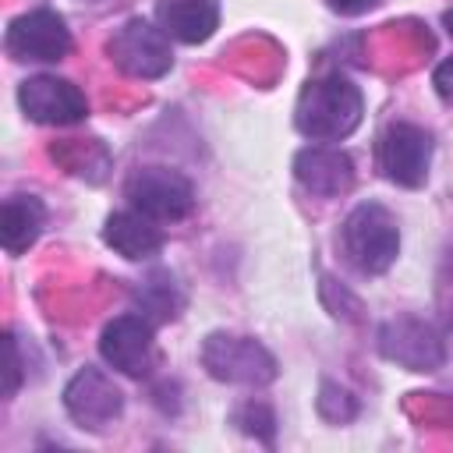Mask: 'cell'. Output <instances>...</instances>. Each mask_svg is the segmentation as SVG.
<instances>
[{
  "label": "cell",
  "instance_id": "obj_1",
  "mask_svg": "<svg viewBox=\"0 0 453 453\" xmlns=\"http://www.w3.org/2000/svg\"><path fill=\"white\" fill-rule=\"evenodd\" d=\"M361 113H365L361 88L343 74H326L301 88L294 106V124L311 142H340L361 124Z\"/></svg>",
  "mask_w": 453,
  "mask_h": 453
},
{
  "label": "cell",
  "instance_id": "obj_2",
  "mask_svg": "<svg viewBox=\"0 0 453 453\" xmlns=\"http://www.w3.org/2000/svg\"><path fill=\"white\" fill-rule=\"evenodd\" d=\"M340 244H343L347 262L357 273H365V276L386 273L396 262V251H400V230H396L393 212L379 202L354 205L350 216L343 219Z\"/></svg>",
  "mask_w": 453,
  "mask_h": 453
},
{
  "label": "cell",
  "instance_id": "obj_3",
  "mask_svg": "<svg viewBox=\"0 0 453 453\" xmlns=\"http://www.w3.org/2000/svg\"><path fill=\"white\" fill-rule=\"evenodd\" d=\"M202 365L212 379L230 386H269L276 379V357L251 336L209 333L202 343Z\"/></svg>",
  "mask_w": 453,
  "mask_h": 453
},
{
  "label": "cell",
  "instance_id": "obj_4",
  "mask_svg": "<svg viewBox=\"0 0 453 453\" xmlns=\"http://www.w3.org/2000/svg\"><path fill=\"white\" fill-rule=\"evenodd\" d=\"M124 195L131 209H138L156 223H180L195 209V184L170 166H138L127 177Z\"/></svg>",
  "mask_w": 453,
  "mask_h": 453
},
{
  "label": "cell",
  "instance_id": "obj_5",
  "mask_svg": "<svg viewBox=\"0 0 453 453\" xmlns=\"http://www.w3.org/2000/svg\"><path fill=\"white\" fill-rule=\"evenodd\" d=\"M106 53L131 78H163L173 67L170 35L145 18H127L106 42Z\"/></svg>",
  "mask_w": 453,
  "mask_h": 453
},
{
  "label": "cell",
  "instance_id": "obj_6",
  "mask_svg": "<svg viewBox=\"0 0 453 453\" xmlns=\"http://www.w3.org/2000/svg\"><path fill=\"white\" fill-rule=\"evenodd\" d=\"M375 159H379V170L386 180H393L400 188H421L428 180V166H432V134L418 124L396 120L379 134Z\"/></svg>",
  "mask_w": 453,
  "mask_h": 453
},
{
  "label": "cell",
  "instance_id": "obj_7",
  "mask_svg": "<svg viewBox=\"0 0 453 453\" xmlns=\"http://www.w3.org/2000/svg\"><path fill=\"white\" fill-rule=\"evenodd\" d=\"M4 46L14 60H25V64H57L71 53V32H67V21L50 11V7H35L28 14H18L11 25H7V35H4Z\"/></svg>",
  "mask_w": 453,
  "mask_h": 453
},
{
  "label": "cell",
  "instance_id": "obj_8",
  "mask_svg": "<svg viewBox=\"0 0 453 453\" xmlns=\"http://www.w3.org/2000/svg\"><path fill=\"white\" fill-rule=\"evenodd\" d=\"M99 357L131 375V379H142L152 372L156 365V333H152V319H145L142 311H127V315H117L103 326L99 333Z\"/></svg>",
  "mask_w": 453,
  "mask_h": 453
},
{
  "label": "cell",
  "instance_id": "obj_9",
  "mask_svg": "<svg viewBox=\"0 0 453 453\" xmlns=\"http://www.w3.org/2000/svg\"><path fill=\"white\" fill-rule=\"evenodd\" d=\"M18 103L25 110L28 120L35 124H50V127H67L85 120L88 113V99L85 92L57 74H32L18 85Z\"/></svg>",
  "mask_w": 453,
  "mask_h": 453
},
{
  "label": "cell",
  "instance_id": "obj_10",
  "mask_svg": "<svg viewBox=\"0 0 453 453\" xmlns=\"http://www.w3.org/2000/svg\"><path fill=\"white\" fill-rule=\"evenodd\" d=\"M379 354L386 361L403 365L407 372H435L446 361V347H442V336L435 333V326H428L425 319H414V315L389 319L379 329Z\"/></svg>",
  "mask_w": 453,
  "mask_h": 453
},
{
  "label": "cell",
  "instance_id": "obj_11",
  "mask_svg": "<svg viewBox=\"0 0 453 453\" xmlns=\"http://www.w3.org/2000/svg\"><path fill=\"white\" fill-rule=\"evenodd\" d=\"M64 407L67 414L88 428V432H103L110 421L120 418L124 411V393L113 386V379L103 368L85 365L81 372L71 375V382L64 386Z\"/></svg>",
  "mask_w": 453,
  "mask_h": 453
},
{
  "label": "cell",
  "instance_id": "obj_12",
  "mask_svg": "<svg viewBox=\"0 0 453 453\" xmlns=\"http://www.w3.org/2000/svg\"><path fill=\"white\" fill-rule=\"evenodd\" d=\"M294 177L301 180L304 191L336 198L354 188V163L347 152L329 149V145H308L294 156Z\"/></svg>",
  "mask_w": 453,
  "mask_h": 453
},
{
  "label": "cell",
  "instance_id": "obj_13",
  "mask_svg": "<svg viewBox=\"0 0 453 453\" xmlns=\"http://www.w3.org/2000/svg\"><path fill=\"white\" fill-rule=\"evenodd\" d=\"M103 241L131 258V262H142V258H152L159 248H163V230L156 219L142 216L138 209H120V212H110L106 223H103Z\"/></svg>",
  "mask_w": 453,
  "mask_h": 453
},
{
  "label": "cell",
  "instance_id": "obj_14",
  "mask_svg": "<svg viewBox=\"0 0 453 453\" xmlns=\"http://www.w3.org/2000/svg\"><path fill=\"white\" fill-rule=\"evenodd\" d=\"M156 18L170 39L198 46L219 25V0H159Z\"/></svg>",
  "mask_w": 453,
  "mask_h": 453
},
{
  "label": "cell",
  "instance_id": "obj_15",
  "mask_svg": "<svg viewBox=\"0 0 453 453\" xmlns=\"http://www.w3.org/2000/svg\"><path fill=\"white\" fill-rule=\"evenodd\" d=\"M42 223H46V209L35 195H11L0 209V244L11 255H21L35 244Z\"/></svg>",
  "mask_w": 453,
  "mask_h": 453
},
{
  "label": "cell",
  "instance_id": "obj_16",
  "mask_svg": "<svg viewBox=\"0 0 453 453\" xmlns=\"http://www.w3.org/2000/svg\"><path fill=\"white\" fill-rule=\"evenodd\" d=\"M134 301H138V308H142L145 319H152V322H170V319H177L180 308H184V290H180V283H177L170 273H152V276L134 290Z\"/></svg>",
  "mask_w": 453,
  "mask_h": 453
},
{
  "label": "cell",
  "instance_id": "obj_17",
  "mask_svg": "<svg viewBox=\"0 0 453 453\" xmlns=\"http://www.w3.org/2000/svg\"><path fill=\"white\" fill-rule=\"evenodd\" d=\"M244 432H251V435H262L265 442H273V428H276V418H273V411L265 407V403H244L241 411H237V418H234Z\"/></svg>",
  "mask_w": 453,
  "mask_h": 453
},
{
  "label": "cell",
  "instance_id": "obj_18",
  "mask_svg": "<svg viewBox=\"0 0 453 453\" xmlns=\"http://www.w3.org/2000/svg\"><path fill=\"white\" fill-rule=\"evenodd\" d=\"M4 350H7V382H4V393L14 396L18 386H21V357H18V343H14L11 333L4 336Z\"/></svg>",
  "mask_w": 453,
  "mask_h": 453
},
{
  "label": "cell",
  "instance_id": "obj_19",
  "mask_svg": "<svg viewBox=\"0 0 453 453\" xmlns=\"http://www.w3.org/2000/svg\"><path fill=\"white\" fill-rule=\"evenodd\" d=\"M432 85H435L439 99L453 106V57H446V60H442V64L432 71Z\"/></svg>",
  "mask_w": 453,
  "mask_h": 453
},
{
  "label": "cell",
  "instance_id": "obj_20",
  "mask_svg": "<svg viewBox=\"0 0 453 453\" xmlns=\"http://www.w3.org/2000/svg\"><path fill=\"white\" fill-rule=\"evenodd\" d=\"M336 14H347V18H354V14H365V11H372L379 0H326Z\"/></svg>",
  "mask_w": 453,
  "mask_h": 453
},
{
  "label": "cell",
  "instance_id": "obj_21",
  "mask_svg": "<svg viewBox=\"0 0 453 453\" xmlns=\"http://www.w3.org/2000/svg\"><path fill=\"white\" fill-rule=\"evenodd\" d=\"M442 21H446V28H449V35H453V11H446V18H442Z\"/></svg>",
  "mask_w": 453,
  "mask_h": 453
}]
</instances>
